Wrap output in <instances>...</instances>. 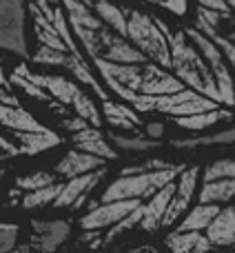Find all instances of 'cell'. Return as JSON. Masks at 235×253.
Masks as SVG:
<instances>
[{
	"label": "cell",
	"mask_w": 235,
	"mask_h": 253,
	"mask_svg": "<svg viewBox=\"0 0 235 253\" xmlns=\"http://www.w3.org/2000/svg\"><path fill=\"white\" fill-rule=\"evenodd\" d=\"M156 20L162 27V31L166 34V38H169L171 69H173V74L187 87L196 89L202 96H209L222 105V96H220V87L213 76V69L206 62L204 53L197 49V44L189 38L187 31H173L164 20H160V18H156Z\"/></svg>",
	"instance_id": "cell-1"
},
{
	"label": "cell",
	"mask_w": 235,
	"mask_h": 253,
	"mask_svg": "<svg viewBox=\"0 0 235 253\" xmlns=\"http://www.w3.org/2000/svg\"><path fill=\"white\" fill-rule=\"evenodd\" d=\"M184 165H173L169 169H156V171H144V173H120L109 187L102 191L98 198L100 202L111 200H124V198H142L149 200L157 189L169 184L182 173Z\"/></svg>",
	"instance_id": "cell-2"
},
{
	"label": "cell",
	"mask_w": 235,
	"mask_h": 253,
	"mask_svg": "<svg viewBox=\"0 0 235 253\" xmlns=\"http://www.w3.org/2000/svg\"><path fill=\"white\" fill-rule=\"evenodd\" d=\"M126 11V38L135 44L142 53H147L149 60L171 69V47L169 38L153 20L149 13L138 11V9H124Z\"/></svg>",
	"instance_id": "cell-3"
},
{
	"label": "cell",
	"mask_w": 235,
	"mask_h": 253,
	"mask_svg": "<svg viewBox=\"0 0 235 253\" xmlns=\"http://www.w3.org/2000/svg\"><path fill=\"white\" fill-rule=\"evenodd\" d=\"M29 60L36 62V65L65 67L71 76H76V80H78V83L91 87L93 93H96L100 100H107V98H109V93L105 91V87H102V84L98 83V78L93 76L91 67L87 65L84 56H76V53H71V51H60V49H53V47H47V44H40L38 51H36Z\"/></svg>",
	"instance_id": "cell-4"
},
{
	"label": "cell",
	"mask_w": 235,
	"mask_h": 253,
	"mask_svg": "<svg viewBox=\"0 0 235 253\" xmlns=\"http://www.w3.org/2000/svg\"><path fill=\"white\" fill-rule=\"evenodd\" d=\"M0 49L29 60L25 36V0H0Z\"/></svg>",
	"instance_id": "cell-5"
},
{
	"label": "cell",
	"mask_w": 235,
	"mask_h": 253,
	"mask_svg": "<svg viewBox=\"0 0 235 253\" xmlns=\"http://www.w3.org/2000/svg\"><path fill=\"white\" fill-rule=\"evenodd\" d=\"M184 31H187L189 38L197 44V49L204 53L206 62H209L211 69H213V76L220 87V96H222V105L233 107L235 105V80H233V74H231V69H229V60L222 53V49H220L204 31L197 29V27H187Z\"/></svg>",
	"instance_id": "cell-6"
},
{
	"label": "cell",
	"mask_w": 235,
	"mask_h": 253,
	"mask_svg": "<svg viewBox=\"0 0 235 253\" xmlns=\"http://www.w3.org/2000/svg\"><path fill=\"white\" fill-rule=\"evenodd\" d=\"M31 236L27 245H16L18 251H56L71 236L69 220H31Z\"/></svg>",
	"instance_id": "cell-7"
},
{
	"label": "cell",
	"mask_w": 235,
	"mask_h": 253,
	"mask_svg": "<svg viewBox=\"0 0 235 253\" xmlns=\"http://www.w3.org/2000/svg\"><path fill=\"white\" fill-rule=\"evenodd\" d=\"M105 173H107V167H100L96 171H87L82 175L65 180L62 191L58 193V198L53 200L51 207H56V209H71V211L82 209L84 202H87V196L102 182Z\"/></svg>",
	"instance_id": "cell-8"
},
{
	"label": "cell",
	"mask_w": 235,
	"mask_h": 253,
	"mask_svg": "<svg viewBox=\"0 0 235 253\" xmlns=\"http://www.w3.org/2000/svg\"><path fill=\"white\" fill-rule=\"evenodd\" d=\"M142 198H124V200H111V202H98L93 209L80 218L82 229H111L120 220H124L135 207L142 205Z\"/></svg>",
	"instance_id": "cell-9"
},
{
	"label": "cell",
	"mask_w": 235,
	"mask_h": 253,
	"mask_svg": "<svg viewBox=\"0 0 235 253\" xmlns=\"http://www.w3.org/2000/svg\"><path fill=\"white\" fill-rule=\"evenodd\" d=\"M197 178H200V167H184L182 173H180L178 187H175V193L169 202V209L164 213V220H162V227H171L175 224L187 209L191 207V200L196 196V187H197Z\"/></svg>",
	"instance_id": "cell-10"
},
{
	"label": "cell",
	"mask_w": 235,
	"mask_h": 253,
	"mask_svg": "<svg viewBox=\"0 0 235 253\" xmlns=\"http://www.w3.org/2000/svg\"><path fill=\"white\" fill-rule=\"evenodd\" d=\"M175 180H171L169 184H164L162 189H157L147 202H144V218L140 222V229L147 233H156L157 229L162 227V220H164V213L169 209V202L175 193Z\"/></svg>",
	"instance_id": "cell-11"
},
{
	"label": "cell",
	"mask_w": 235,
	"mask_h": 253,
	"mask_svg": "<svg viewBox=\"0 0 235 253\" xmlns=\"http://www.w3.org/2000/svg\"><path fill=\"white\" fill-rule=\"evenodd\" d=\"M105 162L107 160L102 156H96V153H89V151H82V149L74 147L67 151V156L58 162L53 171H56L60 178L69 180V178H76V175L87 173V171L100 169V167H105Z\"/></svg>",
	"instance_id": "cell-12"
},
{
	"label": "cell",
	"mask_w": 235,
	"mask_h": 253,
	"mask_svg": "<svg viewBox=\"0 0 235 253\" xmlns=\"http://www.w3.org/2000/svg\"><path fill=\"white\" fill-rule=\"evenodd\" d=\"M187 89V84L178 78V76L169 74L166 67L157 65V62H144V78L140 91L144 93H175Z\"/></svg>",
	"instance_id": "cell-13"
},
{
	"label": "cell",
	"mask_w": 235,
	"mask_h": 253,
	"mask_svg": "<svg viewBox=\"0 0 235 253\" xmlns=\"http://www.w3.org/2000/svg\"><path fill=\"white\" fill-rule=\"evenodd\" d=\"M9 133L16 138L18 147H20L22 156H38L44 153L49 149H56L65 142L62 135H58L56 131H22V129H13Z\"/></svg>",
	"instance_id": "cell-14"
},
{
	"label": "cell",
	"mask_w": 235,
	"mask_h": 253,
	"mask_svg": "<svg viewBox=\"0 0 235 253\" xmlns=\"http://www.w3.org/2000/svg\"><path fill=\"white\" fill-rule=\"evenodd\" d=\"M71 142H74L78 149H82V151L102 156L105 160H116L118 158L116 147H111L109 140L102 135L100 126H96V125H87L84 129L74 131V133H71Z\"/></svg>",
	"instance_id": "cell-15"
},
{
	"label": "cell",
	"mask_w": 235,
	"mask_h": 253,
	"mask_svg": "<svg viewBox=\"0 0 235 253\" xmlns=\"http://www.w3.org/2000/svg\"><path fill=\"white\" fill-rule=\"evenodd\" d=\"M206 238L213 242V247H235V207L227 202L213 222L206 227Z\"/></svg>",
	"instance_id": "cell-16"
},
{
	"label": "cell",
	"mask_w": 235,
	"mask_h": 253,
	"mask_svg": "<svg viewBox=\"0 0 235 253\" xmlns=\"http://www.w3.org/2000/svg\"><path fill=\"white\" fill-rule=\"evenodd\" d=\"M9 80H11L13 87L22 89V91H25L29 98H34V100H38V102H44V105H49L53 111H56V114L67 116V105H62V102H60V100H56V98H53L51 93L47 91V89H42L40 84H36L34 80L27 78V74L22 71V67H20V65L13 67V71L9 74Z\"/></svg>",
	"instance_id": "cell-17"
},
{
	"label": "cell",
	"mask_w": 235,
	"mask_h": 253,
	"mask_svg": "<svg viewBox=\"0 0 235 253\" xmlns=\"http://www.w3.org/2000/svg\"><path fill=\"white\" fill-rule=\"evenodd\" d=\"M0 126L7 131L22 129V131H51L47 129L34 114L25 109L22 105H4L0 102Z\"/></svg>",
	"instance_id": "cell-18"
},
{
	"label": "cell",
	"mask_w": 235,
	"mask_h": 253,
	"mask_svg": "<svg viewBox=\"0 0 235 253\" xmlns=\"http://www.w3.org/2000/svg\"><path fill=\"white\" fill-rule=\"evenodd\" d=\"M222 211V207L218 202H200L196 205L175 227V231H206L213 218Z\"/></svg>",
	"instance_id": "cell-19"
},
{
	"label": "cell",
	"mask_w": 235,
	"mask_h": 253,
	"mask_svg": "<svg viewBox=\"0 0 235 253\" xmlns=\"http://www.w3.org/2000/svg\"><path fill=\"white\" fill-rule=\"evenodd\" d=\"M164 245L175 253H189V251H209L213 249V242L202 231H173L164 238Z\"/></svg>",
	"instance_id": "cell-20"
},
{
	"label": "cell",
	"mask_w": 235,
	"mask_h": 253,
	"mask_svg": "<svg viewBox=\"0 0 235 253\" xmlns=\"http://www.w3.org/2000/svg\"><path fill=\"white\" fill-rule=\"evenodd\" d=\"M171 120H173V123L178 125L180 129H187V131H196V133H200V131L211 129L213 125H218L220 120H231V111H227V109H222V107H218V109L202 111V114L171 116Z\"/></svg>",
	"instance_id": "cell-21"
},
{
	"label": "cell",
	"mask_w": 235,
	"mask_h": 253,
	"mask_svg": "<svg viewBox=\"0 0 235 253\" xmlns=\"http://www.w3.org/2000/svg\"><path fill=\"white\" fill-rule=\"evenodd\" d=\"M235 198V178H215V180H204L200 189L197 202H231Z\"/></svg>",
	"instance_id": "cell-22"
},
{
	"label": "cell",
	"mask_w": 235,
	"mask_h": 253,
	"mask_svg": "<svg viewBox=\"0 0 235 253\" xmlns=\"http://www.w3.org/2000/svg\"><path fill=\"white\" fill-rule=\"evenodd\" d=\"M235 142V126L220 129L209 135H193V138H175L171 140V147L178 149H196V147H211V144H231Z\"/></svg>",
	"instance_id": "cell-23"
},
{
	"label": "cell",
	"mask_w": 235,
	"mask_h": 253,
	"mask_svg": "<svg viewBox=\"0 0 235 253\" xmlns=\"http://www.w3.org/2000/svg\"><path fill=\"white\" fill-rule=\"evenodd\" d=\"M87 2L91 4L93 11H96L111 29H116L118 34H122L126 38V11H124V7H118V4L109 2V0H93V2L87 0Z\"/></svg>",
	"instance_id": "cell-24"
},
{
	"label": "cell",
	"mask_w": 235,
	"mask_h": 253,
	"mask_svg": "<svg viewBox=\"0 0 235 253\" xmlns=\"http://www.w3.org/2000/svg\"><path fill=\"white\" fill-rule=\"evenodd\" d=\"M62 184L65 182H51L47 187L34 189V191H25L20 198V207L22 209H40V207H49L53 205V200L58 198V193L62 191Z\"/></svg>",
	"instance_id": "cell-25"
},
{
	"label": "cell",
	"mask_w": 235,
	"mask_h": 253,
	"mask_svg": "<svg viewBox=\"0 0 235 253\" xmlns=\"http://www.w3.org/2000/svg\"><path fill=\"white\" fill-rule=\"evenodd\" d=\"M58 180V173L56 171H36V173H29V175H20L16 178V189L9 191V196H18L20 191H34V189H40V187H47V184L56 182Z\"/></svg>",
	"instance_id": "cell-26"
},
{
	"label": "cell",
	"mask_w": 235,
	"mask_h": 253,
	"mask_svg": "<svg viewBox=\"0 0 235 253\" xmlns=\"http://www.w3.org/2000/svg\"><path fill=\"white\" fill-rule=\"evenodd\" d=\"M111 142L120 149H129V151H147V149L160 147L156 138H138V135H122V133H109Z\"/></svg>",
	"instance_id": "cell-27"
},
{
	"label": "cell",
	"mask_w": 235,
	"mask_h": 253,
	"mask_svg": "<svg viewBox=\"0 0 235 253\" xmlns=\"http://www.w3.org/2000/svg\"><path fill=\"white\" fill-rule=\"evenodd\" d=\"M102 114H105V118H109V116H122V118H131L133 123L142 125V120H140V114L138 109H135L133 105H122V102H114V100H102Z\"/></svg>",
	"instance_id": "cell-28"
},
{
	"label": "cell",
	"mask_w": 235,
	"mask_h": 253,
	"mask_svg": "<svg viewBox=\"0 0 235 253\" xmlns=\"http://www.w3.org/2000/svg\"><path fill=\"white\" fill-rule=\"evenodd\" d=\"M215 178H235V158L227 160H218L204 169V180H215Z\"/></svg>",
	"instance_id": "cell-29"
},
{
	"label": "cell",
	"mask_w": 235,
	"mask_h": 253,
	"mask_svg": "<svg viewBox=\"0 0 235 253\" xmlns=\"http://www.w3.org/2000/svg\"><path fill=\"white\" fill-rule=\"evenodd\" d=\"M18 233H20V227H18V224L0 222V253H2V251H11V249H16Z\"/></svg>",
	"instance_id": "cell-30"
},
{
	"label": "cell",
	"mask_w": 235,
	"mask_h": 253,
	"mask_svg": "<svg viewBox=\"0 0 235 253\" xmlns=\"http://www.w3.org/2000/svg\"><path fill=\"white\" fill-rule=\"evenodd\" d=\"M107 123H109L114 129H124V131H131V133H135V126H140L138 123H133L131 118H122V116H109L107 118Z\"/></svg>",
	"instance_id": "cell-31"
},
{
	"label": "cell",
	"mask_w": 235,
	"mask_h": 253,
	"mask_svg": "<svg viewBox=\"0 0 235 253\" xmlns=\"http://www.w3.org/2000/svg\"><path fill=\"white\" fill-rule=\"evenodd\" d=\"M87 125H91V123H89L87 118H82V116H78V114H76L74 118H69V116H67V118L62 120V123H60V126H62V129L71 131V133H74V131H80V129H84V126H87Z\"/></svg>",
	"instance_id": "cell-32"
},
{
	"label": "cell",
	"mask_w": 235,
	"mask_h": 253,
	"mask_svg": "<svg viewBox=\"0 0 235 253\" xmlns=\"http://www.w3.org/2000/svg\"><path fill=\"white\" fill-rule=\"evenodd\" d=\"M197 4L209 7V9H218V11H233L231 4H229L227 0H197Z\"/></svg>",
	"instance_id": "cell-33"
},
{
	"label": "cell",
	"mask_w": 235,
	"mask_h": 253,
	"mask_svg": "<svg viewBox=\"0 0 235 253\" xmlns=\"http://www.w3.org/2000/svg\"><path fill=\"white\" fill-rule=\"evenodd\" d=\"M162 4H164L169 11L178 13V16H184V13H187V0H164Z\"/></svg>",
	"instance_id": "cell-34"
},
{
	"label": "cell",
	"mask_w": 235,
	"mask_h": 253,
	"mask_svg": "<svg viewBox=\"0 0 235 253\" xmlns=\"http://www.w3.org/2000/svg\"><path fill=\"white\" fill-rule=\"evenodd\" d=\"M0 102H4V105H20V98L13 93V89H7L0 84Z\"/></svg>",
	"instance_id": "cell-35"
},
{
	"label": "cell",
	"mask_w": 235,
	"mask_h": 253,
	"mask_svg": "<svg viewBox=\"0 0 235 253\" xmlns=\"http://www.w3.org/2000/svg\"><path fill=\"white\" fill-rule=\"evenodd\" d=\"M0 151L11 153L13 158H16V156H22V153H20V147H18V144H13V142H9L4 135H0Z\"/></svg>",
	"instance_id": "cell-36"
},
{
	"label": "cell",
	"mask_w": 235,
	"mask_h": 253,
	"mask_svg": "<svg viewBox=\"0 0 235 253\" xmlns=\"http://www.w3.org/2000/svg\"><path fill=\"white\" fill-rule=\"evenodd\" d=\"M162 133H164V125H160V123L147 125V135L149 138H162Z\"/></svg>",
	"instance_id": "cell-37"
},
{
	"label": "cell",
	"mask_w": 235,
	"mask_h": 253,
	"mask_svg": "<svg viewBox=\"0 0 235 253\" xmlns=\"http://www.w3.org/2000/svg\"><path fill=\"white\" fill-rule=\"evenodd\" d=\"M0 84H2V87H7V89H13V84H11V80H9V76L4 74L2 65H0Z\"/></svg>",
	"instance_id": "cell-38"
},
{
	"label": "cell",
	"mask_w": 235,
	"mask_h": 253,
	"mask_svg": "<svg viewBox=\"0 0 235 253\" xmlns=\"http://www.w3.org/2000/svg\"><path fill=\"white\" fill-rule=\"evenodd\" d=\"M9 158H13L11 153H4V151H0V165H2V162H7Z\"/></svg>",
	"instance_id": "cell-39"
},
{
	"label": "cell",
	"mask_w": 235,
	"mask_h": 253,
	"mask_svg": "<svg viewBox=\"0 0 235 253\" xmlns=\"http://www.w3.org/2000/svg\"><path fill=\"white\" fill-rule=\"evenodd\" d=\"M147 2H153V4H162L164 0H147Z\"/></svg>",
	"instance_id": "cell-40"
},
{
	"label": "cell",
	"mask_w": 235,
	"mask_h": 253,
	"mask_svg": "<svg viewBox=\"0 0 235 253\" xmlns=\"http://www.w3.org/2000/svg\"><path fill=\"white\" fill-rule=\"evenodd\" d=\"M227 2H229V4H231V9H233V11H235V0H227Z\"/></svg>",
	"instance_id": "cell-41"
},
{
	"label": "cell",
	"mask_w": 235,
	"mask_h": 253,
	"mask_svg": "<svg viewBox=\"0 0 235 253\" xmlns=\"http://www.w3.org/2000/svg\"><path fill=\"white\" fill-rule=\"evenodd\" d=\"M4 178V167H2V169H0V180H2Z\"/></svg>",
	"instance_id": "cell-42"
},
{
	"label": "cell",
	"mask_w": 235,
	"mask_h": 253,
	"mask_svg": "<svg viewBox=\"0 0 235 253\" xmlns=\"http://www.w3.org/2000/svg\"><path fill=\"white\" fill-rule=\"evenodd\" d=\"M49 2H62V0H49Z\"/></svg>",
	"instance_id": "cell-43"
}]
</instances>
